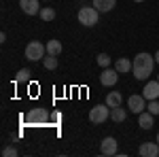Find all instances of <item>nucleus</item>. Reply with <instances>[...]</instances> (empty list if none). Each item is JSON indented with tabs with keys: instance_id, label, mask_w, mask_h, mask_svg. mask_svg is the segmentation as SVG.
<instances>
[{
	"instance_id": "obj_1",
	"label": "nucleus",
	"mask_w": 159,
	"mask_h": 157,
	"mask_svg": "<svg viewBox=\"0 0 159 157\" xmlns=\"http://www.w3.org/2000/svg\"><path fill=\"white\" fill-rule=\"evenodd\" d=\"M155 55H151V53H138L134 60H132V72L138 81H147L148 76L153 74V68H155Z\"/></svg>"
},
{
	"instance_id": "obj_2",
	"label": "nucleus",
	"mask_w": 159,
	"mask_h": 157,
	"mask_svg": "<svg viewBox=\"0 0 159 157\" xmlns=\"http://www.w3.org/2000/svg\"><path fill=\"white\" fill-rule=\"evenodd\" d=\"M76 17H79V24H81V25H85V28H91V25L98 24L100 11L96 9V7H81Z\"/></svg>"
},
{
	"instance_id": "obj_3",
	"label": "nucleus",
	"mask_w": 159,
	"mask_h": 157,
	"mask_svg": "<svg viewBox=\"0 0 159 157\" xmlns=\"http://www.w3.org/2000/svg\"><path fill=\"white\" fill-rule=\"evenodd\" d=\"M45 53H47V45H43V43H38V40H32V43H28V47H25V60L38 62V60L45 58Z\"/></svg>"
},
{
	"instance_id": "obj_4",
	"label": "nucleus",
	"mask_w": 159,
	"mask_h": 157,
	"mask_svg": "<svg viewBox=\"0 0 159 157\" xmlns=\"http://www.w3.org/2000/svg\"><path fill=\"white\" fill-rule=\"evenodd\" d=\"M108 117H110V106L108 104H98V106H93V109L89 110V121L96 123V125L104 123Z\"/></svg>"
},
{
	"instance_id": "obj_5",
	"label": "nucleus",
	"mask_w": 159,
	"mask_h": 157,
	"mask_svg": "<svg viewBox=\"0 0 159 157\" xmlns=\"http://www.w3.org/2000/svg\"><path fill=\"white\" fill-rule=\"evenodd\" d=\"M49 113L45 109H32L30 113H25V121L30 125H43V123H49Z\"/></svg>"
},
{
	"instance_id": "obj_6",
	"label": "nucleus",
	"mask_w": 159,
	"mask_h": 157,
	"mask_svg": "<svg viewBox=\"0 0 159 157\" xmlns=\"http://www.w3.org/2000/svg\"><path fill=\"white\" fill-rule=\"evenodd\" d=\"M117 81H119V72L115 70V68H104L102 70V74H100V83L104 85V87H112V85H117Z\"/></svg>"
},
{
	"instance_id": "obj_7",
	"label": "nucleus",
	"mask_w": 159,
	"mask_h": 157,
	"mask_svg": "<svg viewBox=\"0 0 159 157\" xmlns=\"http://www.w3.org/2000/svg\"><path fill=\"white\" fill-rule=\"evenodd\" d=\"M127 109L132 110V113H136V115H140L142 110L147 109V98L144 96H129V100H127Z\"/></svg>"
},
{
	"instance_id": "obj_8",
	"label": "nucleus",
	"mask_w": 159,
	"mask_h": 157,
	"mask_svg": "<svg viewBox=\"0 0 159 157\" xmlns=\"http://www.w3.org/2000/svg\"><path fill=\"white\" fill-rule=\"evenodd\" d=\"M100 153L102 155H117L119 151H117V140L112 138V136H106L102 142H100Z\"/></svg>"
},
{
	"instance_id": "obj_9",
	"label": "nucleus",
	"mask_w": 159,
	"mask_h": 157,
	"mask_svg": "<svg viewBox=\"0 0 159 157\" xmlns=\"http://www.w3.org/2000/svg\"><path fill=\"white\" fill-rule=\"evenodd\" d=\"M138 153L142 157H157L159 155V142H142L140 149H138Z\"/></svg>"
},
{
	"instance_id": "obj_10",
	"label": "nucleus",
	"mask_w": 159,
	"mask_h": 157,
	"mask_svg": "<svg viewBox=\"0 0 159 157\" xmlns=\"http://www.w3.org/2000/svg\"><path fill=\"white\" fill-rule=\"evenodd\" d=\"M19 7H21V11L25 15H38L40 13V4H38V0H19Z\"/></svg>"
},
{
	"instance_id": "obj_11",
	"label": "nucleus",
	"mask_w": 159,
	"mask_h": 157,
	"mask_svg": "<svg viewBox=\"0 0 159 157\" xmlns=\"http://www.w3.org/2000/svg\"><path fill=\"white\" fill-rule=\"evenodd\" d=\"M142 96L147 100H157L159 98V81H148L142 89Z\"/></svg>"
},
{
	"instance_id": "obj_12",
	"label": "nucleus",
	"mask_w": 159,
	"mask_h": 157,
	"mask_svg": "<svg viewBox=\"0 0 159 157\" xmlns=\"http://www.w3.org/2000/svg\"><path fill=\"white\" fill-rule=\"evenodd\" d=\"M138 125H140L142 130H151V127L155 125V115L148 113V110H142V113L138 115Z\"/></svg>"
},
{
	"instance_id": "obj_13",
	"label": "nucleus",
	"mask_w": 159,
	"mask_h": 157,
	"mask_svg": "<svg viewBox=\"0 0 159 157\" xmlns=\"http://www.w3.org/2000/svg\"><path fill=\"white\" fill-rule=\"evenodd\" d=\"M91 2H93V7H96L100 13H108L117 7V0H91Z\"/></svg>"
},
{
	"instance_id": "obj_14",
	"label": "nucleus",
	"mask_w": 159,
	"mask_h": 157,
	"mask_svg": "<svg viewBox=\"0 0 159 157\" xmlns=\"http://www.w3.org/2000/svg\"><path fill=\"white\" fill-rule=\"evenodd\" d=\"M115 70L119 74H125L132 70V60H127V58H119V60L115 62Z\"/></svg>"
},
{
	"instance_id": "obj_15",
	"label": "nucleus",
	"mask_w": 159,
	"mask_h": 157,
	"mask_svg": "<svg viewBox=\"0 0 159 157\" xmlns=\"http://www.w3.org/2000/svg\"><path fill=\"white\" fill-rule=\"evenodd\" d=\"M125 117H127L125 109H121V106H115V109H110V119L115 121V123H121V121H125Z\"/></svg>"
},
{
	"instance_id": "obj_16",
	"label": "nucleus",
	"mask_w": 159,
	"mask_h": 157,
	"mask_svg": "<svg viewBox=\"0 0 159 157\" xmlns=\"http://www.w3.org/2000/svg\"><path fill=\"white\" fill-rule=\"evenodd\" d=\"M121 102H123V98L119 91H110L108 96H106V104H108L110 109H115V106H121Z\"/></svg>"
},
{
	"instance_id": "obj_17",
	"label": "nucleus",
	"mask_w": 159,
	"mask_h": 157,
	"mask_svg": "<svg viewBox=\"0 0 159 157\" xmlns=\"http://www.w3.org/2000/svg\"><path fill=\"white\" fill-rule=\"evenodd\" d=\"M61 53V43L60 40H47V55H60Z\"/></svg>"
},
{
	"instance_id": "obj_18",
	"label": "nucleus",
	"mask_w": 159,
	"mask_h": 157,
	"mask_svg": "<svg viewBox=\"0 0 159 157\" xmlns=\"http://www.w3.org/2000/svg\"><path fill=\"white\" fill-rule=\"evenodd\" d=\"M38 15H40V19H43V21H53V19H55V11H53L51 7H43Z\"/></svg>"
},
{
	"instance_id": "obj_19",
	"label": "nucleus",
	"mask_w": 159,
	"mask_h": 157,
	"mask_svg": "<svg viewBox=\"0 0 159 157\" xmlns=\"http://www.w3.org/2000/svg\"><path fill=\"white\" fill-rule=\"evenodd\" d=\"M30 70H28V68H21V70H19V72L15 74V79H13V81H15V83H28V81H30Z\"/></svg>"
},
{
	"instance_id": "obj_20",
	"label": "nucleus",
	"mask_w": 159,
	"mask_h": 157,
	"mask_svg": "<svg viewBox=\"0 0 159 157\" xmlns=\"http://www.w3.org/2000/svg\"><path fill=\"white\" fill-rule=\"evenodd\" d=\"M43 64H45L47 70H55L57 68V58L55 55H47V58H43Z\"/></svg>"
},
{
	"instance_id": "obj_21",
	"label": "nucleus",
	"mask_w": 159,
	"mask_h": 157,
	"mask_svg": "<svg viewBox=\"0 0 159 157\" xmlns=\"http://www.w3.org/2000/svg\"><path fill=\"white\" fill-rule=\"evenodd\" d=\"M98 66H100V68H108V66H110V55L100 53V55H98Z\"/></svg>"
},
{
	"instance_id": "obj_22",
	"label": "nucleus",
	"mask_w": 159,
	"mask_h": 157,
	"mask_svg": "<svg viewBox=\"0 0 159 157\" xmlns=\"http://www.w3.org/2000/svg\"><path fill=\"white\" fill-rule=\"evenodd\" d=\"M148 113H153L155 117L159 115V102L157 100H148Z\"/></svg>"
},
{
	"instance_id": "obj_23",
	"label": "nucleus",
	"mask_w": 159,
	"mask_h": 157,
	"mask_svg": "<svg viewBox=\"0 0 159 157\" xmlns=\"http://www.w3.org/2000/svg\"><path fill=\"white\" fill-rule=\"evenodd\" d=\"M2 155L4 157H15L17 155V149H15V146H4V149H2Z\"/></svg>"
},
{
	"instance_id": "obj_24",
	"label": "nucleus",
	"mask_w": 159,
	"mask_h": 157,
	"mask_svg": "<svg viewBox=\"0 0 159 157\" xmlns=\"http://www.w3.org/2000/svg\"><path fill=\"white\" fill-rule=\"evenodd\" d=\"M155 62H157V64H159V51H157V53H155Z\"/></svg>"
},
{
	"instance_id": "obj_25",
	"label": "nucleus",
	"mask_w": 159,
	"mask_h": 157,
	"mask_svg": "<svg viewBox=\"0 0 159 157\" xmlns=\"http://www.w3.org/2000/svg\"><path fill=\"white\" fill-rule=\"evenodd\" d=\"M134 2H144V0H134Z\"/></svg>"
},
{
	"instance_id": "obj_26",
	"label": "nucleus",
	"mask_w": 159,
	"mask_h": 157,
	"mask_svg": "<svg viewBox=\"0 0 159 157\" xmlns=\"http://www.w3.org/2000/svg\"><path fill=\"white\" fill-rule=\"evenodd\" d=\"M157 142H159V132H157Z\"/></svg>"
},
{
	"instance_id": "obj_27",
	"label": "nucleus",
	"mask_w": 159,
	"mask_h": 157,
	"mask_svg": "<svg viewBox=\"0 0 159 157\" xmlns=\"http://www.w3.org/2000/svg\"><path fill=\"white\" fill-rule=\"evenodd\" d=\"M157 81H159V76H157Z\"/></svg>"
}]
</instances>
